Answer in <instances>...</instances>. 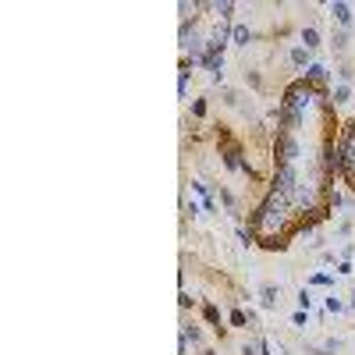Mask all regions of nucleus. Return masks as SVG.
Wrapping results in <instances>:
<instances>
[{
  "label": "nucleus",
  "mask_w": 355,
  "mask_h": 355,
  "mask_svg": "<svg viewBox=\"0 0 355 355\" xmlns=\"http://www.w3.org/2000/svg\"><path fill=\"white\" fill-rule=\"evenodd\" d=\"M330 14H334L341 25H352V7H348V4H330Z\"/></svg>",
  "instance_id": "nucleus-1"
},
{
  "label": "nucleus",
  "mask_w": 355,
  "mask_h": 355,
  "mask_svg": "<svg viewBox=\"0 0 355 355\" xmlns=\"http://www.w3.org/2000/svg\"><path fill=\"white\" fill-rule=\"evenodd\" d=\"M302 43H305V50H313V47H320V32H316V28H313V25H309V28H302Z\"/></svg>",
  "instance_id": "nucleus-2"
},
{
  "label": "nucleus",
  "mask_w": 355,
  "mask_h": 355,
  "mask_svg": "<svg viewBox=\"0 0 355 355\" xmlns=\"http://www.w3.org/2000/svg\"><path fill=\"white\" fill-rule=\"evenodd\" d=\"M231 39H234V43H238V47H245V43H249V39H253V32H249V28H245V25H234V28H231Z\"/></svg>",
  "instance_id": "nucleus-3"
},
{
  "label": "nucleus",
  "mask_w": 355,
  "mask_h": 355,
  "mask_svg": "<svg viewBox=\"0 0 355 355\" xmlns=\"http://www.w3.org/2000/svg\"><path fill=\"white\" fill-rule=\"evenodd\" d=\"M280 302V291L277 288H263V305H277Z\"/></svg>",
  "instance_id": "nucleus-4"
},
{
  "label": "nucleus",
  "mask_w": 355,
  "mask_h": 355,
  "mask_svg": "<svg viewBox=\"0 0 355 355\" xmlns=\"http://www.w3.org/2000/svg\"><path fill=\"white\" fill-rule=\"evenodd\" d=\"M348 100H352V89L348 85H337L334 89V103H348Z\"/></svg>",
  "instance_id": "nucleus-5"
},
{
  "label": "nucleus",
  "mask_w": 355,
  "mask_h": 355,
  "mask_svg": "<svg viewBox=\"0 0 355 355\" xmlns=\"http://www.w3.org/2000/svg\"><path fill=\"white\" fill-rule=\"evenodd\" d=\"M291 61H295V64H305V61H309V53H305L302 47H295V50H291Z\"/></svg>",
  "instance_id": "nucleus-6"
},
{
  "label": "nucleus",
  "mask_w": 355,
  "mask_h": 355,
  "mask_svg": "<svg viewBox=\"0 0 355 355\" xmlns=\"http://www.w3.org/2000/svg\"><path fill=\"white\" fill-rule=\"evenodd\" d=\"M334 47L345 50V47H348V32H334Z\"/></svg>",
  "instance_id": "nucleus-7"
},
{
  "label": "nucleus",
  "mask_w": 355,
  "mask_h": 355,
  "mask_svg": "<svg viewBox=\"0 0 355 355\" xmlns=\"http://www.w3.org/2000/svg\"><path fill=\"white\" fill-rule=\"evenodd\" d=\"M327 309H330V313H341L345 305H341V299H334V295H330V299H327Z\"/></svg>",
  "instance_id": "nucleus-8"
},
{
  "label": "nucleus",
  "mask_w": 355,
  "mask_h": 355,
  "mask_svg": "<svg viewBox=\"0 0 355 355\" xmlns=\"http://www.w3.org/2000/svg\"><path fill=\"white\" fill-rule=\"evenodd\" d=\"M231 323H234V327H245V313H238V309H234V313H231Z\"/></svg>",
  "instance_id": "nucleus-9"
},
{
  "label": "nucleus",
  "mask_w": 355,
  "mask_h": 355,
  "mask_svg": "<svg viewBox=\"0 0 355 355\" xmlns=\"http://www.w3.org/2000/svg\"><path fill=\"white\" fill-rule=\"evenodd\" d=\"M352 305H355V295H352Z\"/></svg>",
  "instance_id": "nucleus-10"
}]
</instances>
